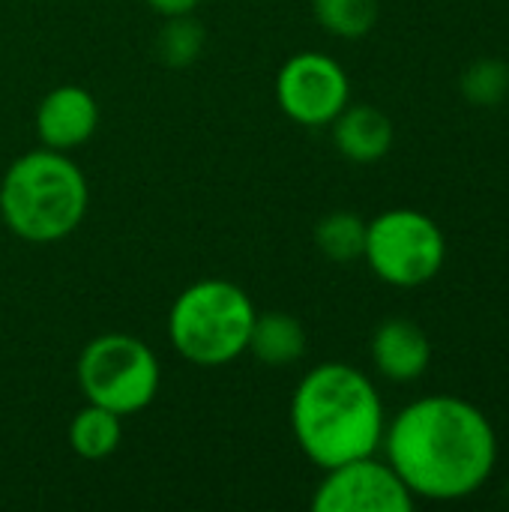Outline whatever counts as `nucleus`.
<instances>
[{"label": "nucleus", "instance_id": "obj_1", "mask_svg": "<svg viewBox=\"0 0 509 512\" xmlns=\"http://www.w3.org/2000/svg\"><path fill=\"white\" fill-rule=\"evenodd\" d=\"M381 444L408 492L426 501L474 495L498 459L492 423L456 396H429L408 405L384 429Z\"/></svg>", "mask_w": 509, "mask_h": 512}, {"label": "nucleus", "instance_id": "obj_2", "mask_svg": "<svg viewBox=\"0 0 509 512\" xmlns=\"http://www.w3.org/2000/svg\"><path fill=\"white\" fill-rule=\"evenodd\" d=\"M384 405L375 384L348 363H321L291 396V432L321 471L372 456L384 441Z\"/></svg>", "mask_w": 509, "mask_h": 512}, {"label": "nucleus", "instance_id": "obj_3", "mask_svg": "<svg viewBox=\"0 0 509 512\" xmlns=\"http://www.w3.org/2000/svg\"><path fill=\"white\" fill-rule=\"evenodd\" d=\"M84 171L60 150L39 147L9 162L0 177V219L24 243L66 240L87 216Z\"/></svg>", "mask_w": 509, "mask_h": 512}, {"label": "nucleus", "instance_id": "obj_4", "mask_svg": "<svg viewBox=\"0 0 509 512\" xmlns=\"http://www.w3.org/2000/svg\"><path fill=\"white\" fill-rule=\"evenodd\" d=\"M258 309L252 297L228 279H201L177 294L168 312L174 351L201 369H219L246 354Z\"/></svg>", "mask_w": 509, "mask_h": 512}, {"label": "nucleus", "instance_id": "obj_5", "mask_svg": "<svg viewBox=\"0 0 509 512\" xmlns=\"http://www.w3.org/2000/svg\"><path fill=\"white\" fill-rule=\"evenodd\" d=\"M75 378L87 402L129 417L156 399L162 369L156 354L138 336L102 333L81 348Z\"/></svg>", "mask_w": 509, "mask_h": 512}, {"label": "nucleus", "instance_id": "obj_6", "mask_svg": "<svg viewBox=\"0 0 509 512\" xmlns=\"http://www.w3.org/2000/svg\"><path fill=\"white\" fill-rule=\"evenodd\" d=\"M363 258L375 276L396 288L432 282L447 261V240L420 210H387L366 222Z\"/></svg>", "mask_w": 509, "mask_h": 512}, {"label": "nucleus", "instance_id": "obj_7", "mask_svg": "<svg viewBox=\"0 0 509 512\" xmlns=\"http://www.w3.org/2000/svg\"><path fill=\"white\" fill-rule=\"evenodd\" d=\"M351 99L345 69L321 51L291 54L276 75V102L300 126H330Z\"/></svg>", "mask_w": 509, "mask_h": 512}, {"label": "nucleus", "instance_id": "obj_8", "mask_svg": "<svg viewBox=\"0 0 509 512\" xmlns=\"http://www.w3.org/2000/svg\"><path fill=\"white\" fill-rule=\"evenodd\" d=\"M315 512H411L414 495L390 462L360 456L324 471L312 495Z\"/></svg>", "mask_w": 509, "mask_h": 512}, {"label": "nucleus", "instance_id": "obj_9", "mask_svg": "<svg viewBox=\"0 0 509 512\" xmlns=\"http://www.w3.org/2000/svg\"><path fill=\"white\" fill-rule=\"evenodd\" d=\"M99 129V102L81 84H60L48 90L36 108V135L42 147L69 153L87 144Z\"/></svg>", "mask_w": 509, "mask_h": 512}, {"label": "nucleus", "instance_id": "obj_10", "mask_svg": "<svg viewBox=\"0 0 509 512\" xmlns=\"http://www.w3.org/2000/svg\"><path fill=\"white\" fill-rule=\"evenodd\" d=\"M372 360L390 381H417L432 360L429 336L408 318H387L372 336Z\"/></svg>", "mask_w": 509, "mask_h": 512}, {"label": "nucleus", "instance_id": "obj_11", "mask_svg": "<svg viewBox=\"0 0 509 512\" xmlns=\"http://www.w3.org/2000/svg\"><path fill=\"white\" fill-rule=\"evenodd\" d=\"M330 126L336 150L357 165H372L384 159L393 147V123L375 105L348 102Z\"/></svg>", "mask_w": 509, "mask_h": 512}, {"label": "nucleus", "instance_id": "obj_12", "mask_svg": "<svg viewBox=\"0 0 509 512\" xmlns=\"http://www.w3.org/2000/svg\"><path fill=\"white\" fill-rule=\"evenodd\" d=\"M246 351L270 369L294 366L306 354V330L291 312H258Z\"/></svg>", "mask_w": 509, "mask_h": 512}, {"label": "nucleus", "instance_id": "obj_13", "mask_svg": "<svg viewBox=\"0 0 509 512\" xmlns=\"http://www.w3.org/2000/svg\"><path fill=\"white\" fill-rule=\"evenodd\" d=\"M69 447L75 456H81L84 462H102L108 459L120 441H123V417L87 402L72 420H69Z\"/></svg>", "mask_w": 509, "mask_h": 512}, {"label": "nucleus", "instance_id": "obj_14", "mask_svg": "<svg viewBox=\"0 0 509 512\" xmlns=\"http://www.w3.org/2000/svg\"><path fill=\"white\" fill-rule=\"evenodd\" d=\"M315 243L330 261H339V264L357 261L363 258V249H366V222L348 210L327 213L315 225Z\"/></svg>", "mask_w": 509, "mask_h": 512}, {"label": "nucleus", "instance_id": "obj_15", "mask_svg": "<svg viewBox=\"0 0 509 512\" xmlns=\"http://www.w3.org/2000/svg\"><path fill=\"white\" fill-rule=\"evenodd\" d=\"M378 0H312L318 24L339 39H363L378 21Z\"/></svg>", "mask_w": 509, "mask_h": 512}, {"label": "nucleus", "instance_id": "obj_16", "mask_svg": "<svg viewBox=\"0 0 509 512\" xmlns=\"http://www.w3.org/2000/svg\"><path fill=\"white\" fill-rule=\"evenodd\" d=\"M462 96L477 108H495L509 93V66L504 60L486 57L468 66L459 78Z\"/></svg>", "mask_w": 509, "mask_h": 512}, {"label": "nucleus", "instance_id": "obj_17", "mask_svg": "<svg viewBox=\"0 0 509 512\" xmlns=\"http://www.w3.org/2000/svg\"><path fill=\"white\" fill-rule=\"evenodd\" d=\"M201 45H204V30L198 21H192V15L168 18L165 30L159 33V57L171 66H186L198 60Z\"/></svg>", "mask_w": 509, "mask_h": 512}, {"label": "nucleus", "instance_id": "obj_18", "mask_svg": "<svg viewBox=\"0 0 509 512\" xmlns=\"http://www.w3.org/2000/svg\"><path fill=\"white\" fill-rule=\"evenodd\" d=\"M201 0H147V6L153 12H159L162 18H177V15H192L198 9Z\"/></svg>", "mask_w": 509, "mask_h": 512}]
</instances>
